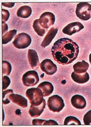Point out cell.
I'll return each mask as SVG.
<instances>
[{
    "label": "cell",
    "mask_w": 91,
    "mask_h": 127,
    "mask_svg": "<svg viewBox=\"0 0 91 127\" xmlns=\"http://www.w3.org/2000/svg\"><path fill=\"white\" fill-rule=\"evenodd\" d=\"M10 14L8 11L2 9V22H5L8 20Z\"/></svg>",
    "instance_id": "484cf974"
},
{
    "label": "cell",
    "mask_w": 91,
    "mask_h": 127,
    "mask_svg": "<svg viewBox=\"0 0 91 127\" xmlns=\"http://www.w3.org/2000/svg\"><path fill=\"white\" fill-rule=\"evenodd\" d=\"M15 3H2V5L4 6L5 7H7L8 8H12L15 5Z\"/></svg>",
    "instance_id": "f546056e"
},
{
    "label": "cell",
    "mask_w": 91,
    "mask_h": 127,
    "mask_svg": "<svg viewBox=\"0 0 91 127\" xmlns=\"http://www.w3.org/2000/svg\"><path fill=\"white\" fill-rule=\"evenodd\" d=\"M31 42V38L30 36L26 33H21L15 37L13 44L17 48L22 49L28 48Z\"/></svg>",
    "instance_id": "5b68a950"
},
{
    "label": "cell",
    "mask_w": 91,
    "mask_h": 127,
    "mask_svg": "<svg viewBox=\"0 0 91 127\" xmlns=\"http://www.w3.org/2000/svg\"><path fill=\"white\" fill-rule=\"evenodd\" d=\"M13 94V91L11 90H7L6 91H3V104H7L10 103V100H9V95L11 94Z\"/></svg>",
    "instance_id": "603a6c76"
},
{
    "label": "cell",
    "mask_w": 91,
    "mask_h": 127,
    "mask_svg": "<svg viewBox=\"0 0 91 127\" xmlns=\"http://www.w3.org/2000/svg\"><path fill=\"white\" fill-rule=\"evenodd\" d=\"M9 98L11 101L23 108H26L28 106V101L25 97L19 95L11 94L9 95Z\"/></svg>",
    "instance_id": "7c38bea8"
},
{
    "label": "cell",
    "mask_w": 91,
    "mask_h": 127,
    "mask_svg": "<svg viewBox=\"0 0 91 127\" xmlns=\"http://www.w3.org/2000/svg\"><path fill=\"white\" fill-rule=\"evenodd\" d=\"M83 122L86 125H90L91 123V110L88 111L84 117Z\"/></svg>",
    "instance_id": "cb8c5ba5"
},
{
    "label": "cell",
    "mask_w": 91,
    "mask_h": 127,
    "mask_svg": "<svg viewBox=\"0 0 91 127\" xmlns=\"http://www.w3.org/2000/svg\"><path fill=\"white\" fill-rule=\"evenodd\" d=\"M12 67L10 64L6 61H2V73L3 75L8 76L10 74Z\"/></svg>",
    "instance_id": "7402d4cb"
},
{
    "label": "cell",
    "mask_w": 91,
    "mask_h": 127,
    "mask_svg": "<svg viewBox=\"0 0 91 127\" xmlns=\"http://www.w3.org/2000/svg\"><path fill=\"white\" fill-rule=\"evenodd\" d=\"M64 125H81V124L80 121L75 117L69 116V117H67L65 119L64 122Z\"/></svg>",
    "instance_id": "44dd1931"
},
{
    "label": "cell",
    "mask_w": 91,
    "mask_h": 127,
    "mask_svg": "<svg viewBox=\"0 0 91 127\" xmlns=\"http://www.w3.org/2000/svg\"><path fill=\"white\" fill-rule=\"evenodd\" d=\"M89 67V64L83 60L82 62H78L73 65L74 72L78 74H82L86 72Z\"/></svg>",
    "instance_id": "e0dca14e"
},
{
    "label": "cell",
    "mask_w": 91,
    "mask_h": 127,
    "mask_svg": "<svg viewBox=\"0 0 91 127\" xmlns=\"http://www.w3.org/2000/svg\"><path fill=\"white\" fill-rule=\"evenodd\" d=\"M40 68L46 75H54L57 71V66L50 59H46L40 64Z\"/></svg>",
    "instance_id": "ba28073f"
},
{
    "label": "cell",
    "mask_w": 91,
    "mask_h": 127,
    "mask_svg": "<svg viewBox=\"0 0 91 127\" xmlns=\"http://www.w3.org/2000/svg\"><path fill=\"white\" fill-rule=\"evenodd\" d=\"M56 18L54 13L45 12L40 15L39 19L40 26L44 29H48L54 24Z\"/></svg>",
    "instance_id": "52a82bcc"
},
{
    "label": "cell",
    "mask_w": 91,
    "mask_h": 127,
    "mask_svg": "<svg viewBox=\"0 0 91 127\" xmlns=\"http://www.w3.org/2000/svg\"><path fill=\"white\" fill-rule=\"evenodd\" d=\"M33 27L36 33L38 35L43 36L45 33V29L40 26L39 23V19H36L34 21L33 24Z\"/></svg>",
    "instance_id": "ffe728a7"
},
{
    "label": "cell",
    "mask_w": 91,
    "mask_h": 127,
    "mask_svg": "<svg viewBox=\"0 0 91 127\" xmlns=\"http://www.w3.org/2000/svg\"><path fill=\"white\" fill-rule=\"evenodd\" d=\"M46 106V102L45 100H44L42 104L40 106H35L31 105L29 111V113L30 116L32 117H39L43 112Z\"/></svg>",
    "instance_id": "5bb4252c"
},
{
    "label": "cell",
    "mask_w": 91,
    "mask_h": 127,
    "mask_svg": "<svg viewBox=\"0 0 91 127\" xmlns=\"http://www.w3.org/2000/svg\"><path fill=\"white\" fill-rule=\"evenodd\" d=\"M71 102L72 106L77 109H83L87 105V102L84 97L79 95H76L73 96Z\"/></svg>",
    "instance_id": "8fae6325"
},
{
    "label": "cell",
    "mask_w": 91,
    "mask_h": 127,
    "mask_svg": "<svg viewBox=\"0 0 91 127\" xmlns=\"http://www.w3.org/2000/svg\"><path fill=\"white\" fill-rule=\"evenodd\" d=\"M84 28L82 23L79 22L71 23L68 24L62 30L64 34L71 36L75 33L80 32Z\"/></svg>",
    "instance_id": "9c48e42d"
},
{
    "label": "cell",
    "mask_w": 91,
    "mask_h": 127,
    "mask_svg": "<svg viewBox=\"0 0 91 127\" xmlns=\"http://www.w3.org/2000/svg\"><path fill=\"white\" fill-rule=\"evenodd\" d=\"M26 96L29 99L31 105L40 106L43 102V93L39 88H33L27 90L26 92Z\"/></svg>",
    "instance_id": "7a4b0ae2"
},
{
    "label": "cell",
    "mask_w": 91,
    "mask_h": 127,
    "mask_svg": "<svg viewBox=\"0 0 91 127\" xmlns=\"http://www.w3.org/2000/svg\"><path fill=\"white\" fill-rule=\"evenodd\" d=\"M41 90L43 93L44 96H50L54 91V87L52 84L48 82H44L39 84L37 87Z\"/></svg>",
    "instance_id": "2e32d148"
},
{
    "label": "cell",
    "mask_w": 91,
    "mask_h": 127,
    "mask_svg": "<svg viewBox=\"0 0 91 127\" xmlns=\"http://www.w3.org/2000/svg\"><path fill=\"white\" fill-rule=\"evenodd\" d=\"M10 80L8 76H4L3 77V84H2L3 90H6L7 88L8 87L9 84H10Z\"/></svg>",
    "instance_id": "d4e9b609"
},
{
    "label": "cell",
    "mask_w": 91,
    "mask_h": 127,
    "mask_svg": "<svg viewBox=\"0 0 91 127\" xmlns=\"http://www.w3.org/2000/svg\"><path fill=\"white\" fill-rule=\"evenodd\" d=\"M46 121L45 120L39 119H35L32 121V125H44V123Z\"/></svg>",
    "instance_id": "4316f807"
},
{
    "label": "cell",
    "mask_w": 91,
    "mask_h": 127,
    "mask_svg": "<svg viewBox=\"0 0 91 127\" xmlns=\"http://www.w3.org/2000/svg\"><path fill=\"white\" fill-rule=\"evenodd\" d=\"M32 13V9L29 6H24L21 7L17 10V15L21 18L26 19L30 17Z\"/></svg>",
    "instance_id": "ac0fdd59"
},
{
    "label": "cell",
    "mask_w": 91,
    "mask_h": 127,
    "mask_svg": "<svg viewBox=\"0 0 91 127\" xmlns=\"http://www.w3.org/2000/svg\"><path fill=\"white\" fill-rule=\"evenodd\" d=\"M51 51L55 61L59 64L65 65L77 59L79 50L76 42L68 38H62L54 43Z\"/></svg>",
    "instance_id": "6da1fadb"
},
{
    "label": "cell",
    "mask_w": 91,
    "mask_h": 127,
    "mask_svg": "<svg viewBox=\"0 0 91 127\" xmlns=\"http://www.w3.org/2000/svg\"><path fill=\"white\" fill-rule=\"evenodd\" d=\"M17 30H10L8 32L2 35V44H5L9 42L17 34Z\"/></svg>",
    "instance_id": "d6986e66"
},
{
    "label": "cell",
    "mask_w": 91,
    "mask_h": 127,
    "mask_svg": "<svg viewBox=\"0 0 91 127\" xmlns=\"http://www.w3.org/2000/svg\"><path fill=\"white\" fill-rule=\"evenodd\" d=\"M47 104L50 110L57 113L60 112L65 106L63 99L58 95L49 97Z\"/></svg>",
    "instance_id": "277c9868"
},
{
    "label": "cell",
    "mask_w": 91,
    "mask_h": 127,
    "mask_svg": "<svg viewBox=\"0 0 91 127\" xmlns=\"http://www.w3.org/2000/svg\"><path fill=\"white\" fill-rule=\"evenodd\" d=\"M2 35H4L7 33L6 32L8 31V24L3 22H2Z\"/></svg>",
    "instance_id": "f1b7e54d"
},
{
    "label": "cell",
    "mask_w": 91,
    "mask_h": 127,
    "mask_svg": "<svg viewBox=\"0 0 91 127\" xmlns=\"http://www.w3.org/2000/svg\"><path fill=\"white\" fill-rule=\"evenodd\" d=\"M89 61H90V64H91V53H90V55Z\"/></svg>",
    "instance_id": "4dcf8cb0"
},
{
    "label": "cell",
    "mask_w": 91,
    "mask_h": 127,
    "mask_svg": "<svg viewBox=\"0 0 91 127\" xmlns=\"http://www.w3.org/2000/svg\"><path fill=\"white\" fill-rule=\"evenodd\" d=\"M39 75L35 70L26 72L22 77L23 84L26 87L34 86L39 82Z\"/></svg>",
    "instance_id": "8992f818"
},
{
    "label": "cell",
    "mask_w": 91,
    "mask_h": 127,
    "mask_svg": "<svg viewBox=\"0 0 91 127\" xmlns=\"http://www.w3.org/2000/svg\"><path fill=\"white\" fill-rule=\"evenodd\" d=\"M58 30L57 28H55L53 27L50 29L47 33V35L45 36L41 44V46L43 48H45L50 45L53 39L57 35Z\"/></svg>",
    "instance_id": "4fadbf2b"
},
{
    "label": "cell",
    "mask_w": 91,
    "mask_h": 127,
    "mask_svg": "<svg viewBox=\"0 0 91 127\" xmlns=\"http://www.w3.org/2000/svg\"><path fill=\"white\" fill-rule=\"evenodd\" d=\"M44 125H58V124L54 120H50L49 121H46L44 123Z\"/></svg>",
    "instance_id": "83f0119b"
},
{
    "label": "cell",
    "mask_w": 91,
    "mask_h": 127,
    "mask_svg": "<svg viewBox=\"0 0 91 127\" xmlns=\"http://www.w3.org/2000/svg\"><path fill=\"white\" fill-rule=\"evenodd\" d=\"M71 78L74 82L79 84H84L87 82L90 79V76L87 72L78 74L73 72L71 75Z\"/></svg>",
    "instance_id": "9a60e30c"
},
{
    "label": "cell",
    "mask_w": 91,
    "mask_h": 127,
    "mask_svg": "<svg viewBox=\"0 0 91 127\" xmlns=\"http://www.w3.org/2000/svg\"><path fill=\"white\" fill-rule=\"evenodd\" d=\"M76 15L83 21H88L91 18V5L87 2L77 4L75 11Z\"/></svg>",
    "instance_id": "3957f363"
},
{
    "label": "cell",
    "mask_w": 91,
    "mask_h": 127,
    "mask_svg": "<svg viewBox=\"0 0 91 127\" xmlns=\"http://www.w3.org/2000/svg\"><path fill=\"white\" fill-rule=\"evenodd\" d=\"M28 57L29 63L33 69H37L39 65V60L37 52L34 50L29 49L28 51Z\"/></svg>",
    "instance_id": "30bf717a"
}]
</instances>
